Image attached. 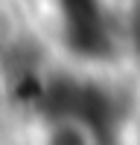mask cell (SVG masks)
Returning a JSON list of instances; mask_svg holds the SVG:
<instances>
[{
    "label": "cell",
    "instance_id": "obj_2",
    "mask_svg": "<svg viewBox=\"0 0 140 145\" xmlns=\"http://www.w3.org/2000/svg\"><path fill=\"white\" fill-rule=\"evenodd\" d=\"M131 46L137 50V58H140V0L131 3Z\"/></svg>",
    "mask_w": 140,
    "mask_h": 145
},
{
    "label": "cell",
    "instance_id": "obj_1",
    "mask_svg": "<svg viewBox=\"0 0 140 145\" xmlns=\"http://www.w3.org/2000/svg\"><path fill=\"white\" fill-rule=\"evenodd\" d=\"M67 32V44L85 58L114 52V26L102 0H55Z\"/></svg>",
    "mask_w": 140,
    "mask_h": 145
}]
</instances>
